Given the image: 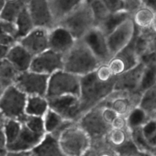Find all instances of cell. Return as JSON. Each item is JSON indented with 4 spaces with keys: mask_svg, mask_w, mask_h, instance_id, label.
Segmentation results:
<instances>
[{
    "mask_svg": "<svg viewBox=\"0 0 156 156\" xmlns=\"http://www.w3.org/2000/svg\"><path fill=\"white\" fill-rule=\"evenodd\" d=\"M152 117H154V118L156 119V110H155V112H154V114H152Z\"/></svg>",
    "mask_w": 156,
    "mask_h": 156,
    "instance_id": "obj_49",
    "label": "cell"
},
{
    "mask_svg": "<svg viewBox=\"0 0 156 156\" xmlns=\"http://www.w3.org/2000/svg\"><path fill=\"white\" fill-rule=\"evenodd\" d=\"M155 16V12L149 7L143 5L133 14L132 18L137 27L140 28H147L151 27Z\"/></svg>",
    "mask_w": 156,
    "mask_h": 156,
    "instance_id": "obj_29",
    "label": "cell"
},
{
    "mask_svg": "<svg viewBox=\"0 0 156 156\" xmlns=\"http://www.w3.org/2000/svg\"><path fill=\"white\" fill-rule=\"evenodd\" d=\"M132 17L133 14L126 10L114 12V13H111L103 23L96 27H98L108 36L113 30H115L117 27L123 24L125 21Z\"/></svg>",
    "mask_w": 156,
    "mask_h": 156,
    "instance_id": "obj_25",
    "label": "cell"
},
{
    "mask_svg": "<svg viewBox=\"0 0 156 156\" xmlns=\"http://www.w3.org/2000/svg\"><path fill=\"white\" fill-rule=\"evenodd\" d=\"M50 76L27 70L19 74L15 85L27 96L47 95Z\"/></svg>",
    "mask_w": 156,
    "mask_h": 156,
    "instance_id": "obj_8",
    "label": "cell"
},
{
    "mask_svg": "<svg viewBox=\"0 0 156 156\" xmlns=\"http://www.w3.org/2000/svg\"><path fill=\"white\" fill-rule=\"evenodd\" d=\"M136 31V25L133 18H130L107 36L108 47L112 56H115L131 42Z\"/></svg>",
    "mask_w": 156,
    "mask_h": 156,
    "instance_id": "obj_11",
    "label": "cell"
},
{
    "mask_svg": "<svg viewBox=\"0 0 156 156\" xmlns=\"http://www.w3.org/2000/svg\"><path fill=\"white\" fill-rule=\"evenodd\" d=\"M49 108V101L45 96L31 95L27 98L25 110L27 115L44 117Z\"/></svg>",
    "mask_w": 156,
    "mask_h": 156,
    "instance_id": "obj_24",
    "label": "cell"
},
{
    "mask_svg": "<svg viewBox=\"0 0 156 156\" xmlns=\"http://www.w3.org/2000/svg\"><path fill=\"white\" fill-rule=\"evenodd\" d=\"M34 56L19 42L11 47L5 59L12 62L21 73L30 70ZM5 59V58H4Z\"/></svg>",
    "mask_w": 156,
    "mask_h": 156,
    "instance_id": "obj_19",
    "label": "cell"
},
{
    "mask_svg": "<svg viewBox=\"0 0 156 156\" xmlns=\"http://www.w3.org/2000/svg\"><path fill=\"white\" fill-rule=\"evenodd\" d=\"M139 106L152 117L156 110V83L142 94Z\"/></svg>",
    "mask_w": 156,
    "mask_h": 156,
    "instance_id": "obj_32",
    "label": "cell"
},
{
    "mask_svg": "<svg viewBox=\"0 0 156 156\" xmlns=\"http://www.w3.org/2000/svg\"><path fill=\"white\" fill-rule=\"evenodd\" d=\"M49 33L50 29L35 27L28 34L19 40L18 42L35 56L50 49Z\"/></svg>",
    "mask_w": 156,
    "mask_h": 156,
    "instance_id": "obj_14",
    "label": "cell"
},
{
    "mask_svg": "<svg viewBox=\"0 0 156 156\" xmlns=\"http://www.w3.org/2000/svg\"><path fill=\"white\" fill-rule=\"evenodd\" d=\"M111 126L114 129H128L127 118L126 117L118 114L111 123Z\"/></svg>",
    "mask_w": 156,
    "mask_h": 156,
    "instance_id": "obj_42",
    "label": "cell"
},
{
    "mask_svg": "<svg viewBox=\"0 0 156 156\" xmlns=\"http://www.w3.org/2000/svg\"><path fill=\"white\" fill-rule=\"evenodd\" d=\"M143 4L152 9L156 14V0H145Z\"/></svg>",
    "mask_w": 156,
    "mask_h": 156,
    "instance_id": "obj_45",
    "label": "cell"
},
{
    "mask_svg": "<svg viewBox=\"0 0 156 156\" xmlns=\"http://www.w3.org/2000/svg\"><path fill=\"white\" fill-rule=\"evenodd\" d=\"M61 69H63V55L51 49L35 56L30 67L31 71L48 76Z\"/></svg>",
    "mask_w": 156,
    "mask_h": 156,
    "instance_id": "obj_12",
    "label": "cell"
},
{
    "mask_svg": "<svg viewBox=\"0 0 156 156\" xmlns=\"http://www.w3.org/2000/svg\"><path fill=\"white\" fill-rule=\"evenodd\" d=\"M11 47H9V46H5V45H1V59H4V58L6 57L8 53L10 50Z\"/></svg>",
    "mask_w": 156,
    "mask_h": 156,
    "instance_id": "obj_46",
    "label": "cell"
},
{
    "mask_svg": "<svg viewBox=\"0 0 156 156\" xmlns=\"http://www.w3.org/2000/svg\"><path fill=\"white\" fill-rule=\"evenodd\" d=\"M1 31L4 33L9 34L12 35L17 38V34H18V27L15 22L12 21H5V20H1ZM18 40V39H17Z\"/></svg>",
    "mask_w": 156,
    "mask_h": 156,
    "instance_id": "obj_40",
    "label": "cell"
},
{
    "mask_svg": "<svg viewBox=\"0 0 156 156\" xmlns=\"http://www.w3.org/2000/svg\"><path fill=\"white\" fill-rule=\"evenodd\" d=\"M1 129L4 130L7 140V147L16 141L22 129V122L9 119L1 114Z\"/></svg>",
    "mask_w": 156,
    "mask_h": 156,
    "instance_id": "obj_26",
    "label": "cell"
},
{
    "mask_svg": "<svg viewBox=\"0 0 156 156\" xmlns=\"http://www.w3.org/2000/svg\"><path fill=\"white\" fill-rule=\"evenodd\" d=\"M156 83V66H146L140 82L138 93L143 94V93Z\"/></svg>",
    "mask_w": 156,
    "mask_h": 156,
    "instance_id": "obj_35",
    "label": "cell"
},
{
    "mask_svg": "<svg viewBox=\"0 0 156 156\" xmlns=\"http://www.w3.org/2000/svg\"><path fill=\"white\" fill-rule=\"evenodd\" d=\"M102 111L103 104L101 103L82 114L77 121L79 126L88 134L91 143L106 140L107 135L112 129L111 125L104 118Z\"/></svg>",
    "mask_w": 156,
    "mask_h": 156,
    "instance_id": "obj_6",
    "label": "cell"
},
{
    "mask_svg": "<svg viewBox=\"0 0 156 156\" xmlns=\"http://www.w3.org/2000/svg\"><path fill=\"white\" fill-rule=\"evenodd\" d=\"M21 72L7 59H1L0 65V87L1 92L11 85H15Z\"/></svg>",
    "mask_w": 156,
    "mask_h": 156,
    "instance_id": "obj_23",
    "label": "cell"
},
{
    "mask_svg": "<svg viewBox=\"0 0 156 156\" xmlns=\"http://www.w3.org/2000/svg\"><path fill=\"white\" fill-rule=\"evenodd\" d=\"M117 76L108 82L101 81L95 71L81 76V110L82 115L102 103L115 89ZM82 117V116H81Z\"/></svg>",
    "mask_w": 156,
    "mask_h": 156,
    "instance_id": "obj_1",
    "label": "cell"
},
{
    "mask_svg": "<svg viewBox=\"0 0 156 156\" xmlns=\"http://www.w3.org/2000/svg\"><path fill=\"white\" fill-rule=\"evenodd\" d=\"M56 25H61L69 30L76 40L83 38L90 30L95 27L94 14L90 3L84 1Z\"/></svg>",
    "mask_w": 156,
    "mask_h": 156,
    "instance_id": "obj_3",
    "label": "cell"
},
{
    "mask_svg": "<svg viewBox=\"0 0 156 156\" xmlns=\"http://www.w3.org/2000/svg\"><path fill=\"white\" fill-rule=\"evenodd\" d=\"M90 5L94 14L95 26L100 25L111 14L103 0H93Z\"/></svg>",
    "mask_w": 156,
    "mask_h": 156,
    "instance_id": "obj_33",
    "label": "cell"
},
{
    "mask_svg": "<svg viewBox=\"0 0 156 156\" xmlns=\"http://www.w3.org/2000/svg\"><path fill=\"white\" fill-rule=\"evenodd\" d=\"M97 77L103 82H108L115 77L108 63H101L95 70Z\"/></svg>",
    "mask_w": 156,
    "mask_h": 156,
    "instance_id": "obj_38",
    "label": "cell"
},
{
    "mask_svg": "<svg viewBox=\"0 0 156 156\" xmlns=\"http://www.w3.org/2000/svg\"><path fill=\"white\" fill-rule=\"evenodd\" d=\"M15 23H16L17 27H18L17 39L18 41L27 34H28L35 27L34 22L33 18L30 15L27 5L21 11L16 21H15Z\"/></svg>",
    "mask_w": 156,
    "mask_h": 156,
    "instance_id": "obj_27",
    "label": "cell"
},
{
    "mask_svg": "<svg viewBox=\"0 0 156 156\" xmlns=\"http://www.w3.org/2000/svg\"><path fill=\"white\" fill-rule=\"evenodd\" d=\"M111 13L126 10L124 0H103Z\"/></svg>",
    "mask_w": 156,
    "mask_h": 156,
    "instance_id": "obj_41",
    "label": "cell"
},
{
    "mask_svg": "<svg viewBox=\"0 0 156 156\" xmlns=\"http://www.w3.org/2000/svg\"><path fill=\"white\" fill-rule=\"evenodd\" d=\"M130 138V130L129 129H112L107 135V142L112 148L116 149L124 144Z\"/></svg>",
    "mask_w": 156,
    "mask_h": 156,
    "instance_id": "obj_31",
    "label": "cell"
},
{
    "mask_svg": "<svg viewBox=\"0 0 156 156\" xmlns=\"http://www.w3.org/2000/svg\"><path fill=\"white\" fill-rule=\"evenodd\" d=\"M46 133H39L30 129L24 123H22V129L15 143L8 146L9 152L32 151L37 146Z\"/></svg>",
    "mask_w": 156,
    "mask_h": 156,
    "instance_id": "obj_18",
    "label": "cell"
},
{
    "mask_svg": "<svg viewBox=\"0 0 156 156\" xmlns=\"http://www.w3.org/2000/svg\"><path fill=\"white\" fill-rule=\"evenodd\" d=\"M117 155H144L140 149H139L138 146L136 145V143L133 141L130 138L122 146L114 149Z\"/></svg>",
    "mask_w": 156,
    "mask_h": 156,
    "instance_id": "obj_36",
    "label": "cell"
},
{
    "mask_svg": "<svg viewBox=\"0 0 156 156\" xmlns=\"http://www.w3.org/2000/svg\"><path fill=\"white\" fill-rule=\"evenodd\" d=\"M27 5L35 27L52 29L55 26L48 0H27Z\"/></svg>",
    "mask_w": 156,
    "mask_h": 156,
    "instance_id": "obj_16",
    "label": "cell"
},
{
    "mask_svg": "<svg viewBox=\"0 0 156 156\" xmlns=\"http://www.w3.org/2000/svg\"><path fill=\"white\" fill-rule=\"evenodd\" d=\"M150 27H151V29H152V30L156 34V14H155V18H154V19H153V21H152V24H151Z\"/></svg>",
    "mask_w": 156,
    "mask_h": 156,
    "instance_id": "obj_48",
    "label": "cell"
},
{
    "mask_svg": "<svg viewBox=\"0 0 156 156\" xmlns=\"http://www.w3.org/2000/svg\"><path fill=\"white\" fill-rule=\"evenodd\" d=\"M6 1H8V2H12V1H15V0H6Z\"/></svg>",
    "mask_w": 156,
    "mask_h": 156,
    "instance_id": "obj_51",
    "label": "cell"
},
{
    "mask_svg": "<svg viewBox=\"0 0 156 156\" xmlns=\"http://www.w3.org/2000/svg\"><path fill=\"white\" fill-rule=\"evenodd\" d=\"M81 76L67 72L58 70L50 76L47 98L66 94L80 96Z\"/></svg>",
    "mask_w": 156,
    "mask_h": 156,
    "instance_id": "obj_7",
    "label": "cell"
},
{
    "mask_svg": "<svg viewBox=\"0 0 156 156\" xmlns=\"http://www.w3.org/2000/svg\"><path fill=\"white\" fill-rule=\"evenodd\" d=\"M130 136L133 141L136 143L140 151L143 152L145 155H151L153 152V148L149 144L147 139L143 134L141 127L136 128L130 130Z\"/></svg>",
    "mask_w": 156,
    "mask_h": 156,
    "instance_id": "obj_34",
    "label": "cell"
},
{
    "mask_svg": "<svg viewBox=\"0 0 156 156\" xmlns=\"http://www.w3.org/2000/svg\"><path fill=\"white\" fill-rule=\"evenodd\" d=\"M154 152H156V148H155V149H154V150H153V152H152V154L154 153Z\"/></svg>",
    "mask_w": 156,
    "mask_h": 156,
    "instance_id": "obj_50",
    "label": "cell"
},
{
    "mask_svg": "<svg viewBox=\"0 0 156 156\" xmlns=\"http://www.w3.org/2000/svg\"><path fill=\"white\" fill-rule=\"evenodd\" d=\"M26 5H27V0L7 1L5 5L0 10L1 20L15 22L19 13Z\"/></svg>",
    "mask_w": 156,
    "mask_h": 156,
    "instance_id": "obj_28",
    "label": "cell"
},
{
    "mask_svg": "<svg viewBox=\"0 0 156 156\" xmlns=\"http://www.w3.org/2000/svg\"><path fill=\"white\" fill-rule=\"evenodd\" d=\"M44 120L46 133H53L57 136L64 129L76 123L75 121L66 120L51 108H49L44 116Z\"/></svg>",
    "mask_w": 156,
    "mask_h": 156,
    "instance_id": "obj_21",
    "label": "cell"
},
{
    "mask_svg": "<svg viewBox=\"0 0 156 156\" xmlns=\"http://www.w3.org/2000/svg\"><path fill=\"white\" fill-rule=\"evenodd\" d=\"M148 142H149V144L150 145V146L152 148H153V150L155 148H156V133L151 137L150 139L148 140Z\"/></svg>",
    "mask_w": 156,
    "mask_h": 156,
    "instance_id": "obj_47",
    "label": "cell"
},
{
    "mask_svg": "<svg viewBox=\"0 0 156 156\" xmlns=\"http://www.w3.org/2000/svg\"><path fill=\"white\" fill-rule=\"evenodd\" d=\"M82 40L88 46L102 63H108L112 59L113 56L108 47L107 35L98 27L95 26L93 27Z\"/></svg>",
    "mask_w": 156,
    "mask_h": 156,
    "instance_id": "obj_13",
    "label": "cell"
},
{
    "mask_svg": "<svg viewBox=\"0 0 156 156\" xmlns=\"http://www.w3.org/2000/svg\"><path fill=\"white\" fill-rule=\"evenodd\" d=\"M145 68L146 66L143 62H140L135 67L117 76L114 91L138 93Z\"/></svg>",
    "mask_w": 156,
    "mask_h": 156,
    "instance_id": "obj_17",
    "label": "cell"
},
{
    "mask_svg": "<svg viewBox=\"0 0 156 156\" xmlns=\"http://www.w3.org/2000/svg\"><path fill=\"white\" fill-rule=\"evenodd\" d=\"M142 130L143 134L147 139H150L152 136L156 133V119L154 117H151L143 126H142Z\"/></svg>",
    "mask_w": 156,
    "mask_h": 156,
    "instance_id": "obj_39",
    "label": "cell"
},
{
    "mask_svg": "<svg viewBox=\"0 0 156 156\" xmlns=\"http://www.w3.org/2000/svg\"><path fill=\"white\" fill-rule=\"evenodd\" d=\"M151 117H151L145 110L140 108V106L136 107L126 117L128 123V129L129 130H132V129H136V128L141 127Z\"/></svg>",
    "mask_w": 156,
    "mask_h": 156,
    "instance_id": "obj_30",
    "label": "cell"
},
{
    "mask_svg": "<svg viewBox=\"0 0 156 156\" xmlns=\"http://www.w3.org/2000/svg\"><path fill=\"white\" fill-rule=\"evenodd\" d=\"M28 96L15 85H11L1 92L0 109L1 114L9 119H15L21 122L25 120Z\"/></svg>",
    "mask_w": 156,
    "mask_h": 156,
    "instance_id": "obj_5",
    "label": "cell"
},
{
    "mask_svg": "<svg viewBox=\"0 0 156 156\" xmlns=\"http://www.w3.org/2000/svg\"><path fill=\"white\" fill-rule=\"evenodd\" d=\"M142 94L136 92L114 91L105 101V106L112 108L119 115L127 117L129 113L140 105Z\"/></svg>",
    "mask_w": 156,
    "mask_h": 156,
    "instance_id": "obj_10",
    "label": "cell"
},
{
    "mask_svg": "<svg viewBox=\"0 0 156 156\" xmlns=\"http://www.w3.org/2000/svg\"><path fill=\"white\" fill-rule=\"evenodd\" d=\"M48 101L50 108L66 120L77 122L82 116L81 101L79 96L66 94L49 98Z\"/></svg>",
    "mask_w": 156,
    "mask_h": 156,
    "instance_id": "obj_9",
    "label": "cell"
},
{
    "mask_svg": "<svg viewBox=\"0 0 156 156\" xmlns=\"http://www.w3.org/2000/svg\"><path fill=\"white\" fill-rule=\"evenodd\" d=\"M18 42V41L17 40V38L15 37L1 31V40H0L1 45L13 47V46L15 45V44H17Z\"/></svg>",
    "mask_w": 156,
    "mask_h": 156,
    "instance_id": "obj_44",
    "label": "cell"
},
{
    "mask_svg": "<svg viewBox=\"0 0 156 156\" xmlns=\"http://www.w3.org/2000/svg\"><path fill=\"white\" fill-rule=\"evenodd\" d=\"M23 123H25L30 129L34 132L39 133H46L44 117L27 115L25 120Z\"/></svg>",
    "mask_w": 156,
    "mask_h": 156,
    "instance_id": "obj_37",
    "label": "cell"
},
{
    "mask_svg": "<svg viewBox=\"0 0 156 156\" xmlns=\"http://www.w3.org/2000/svg\"><path fill=\"white\" fill-rule=\"evenodd\" d=\"M33 155H64L59 144V136L46 133L41 143L32 149Z\"/></svg>",
    "mask_w": 156,
    "mask_h": 156,
    "instance_id": "obj_22",
    "label": "cell"
},
{
    "mask_svg": "<svg viewBox=\"0 0 156 156\" xmlns=\"http://www.w3.org/2000/svg\"><path fill=\"white\" fill-rule=\"evenodd\" d=\"M85 0H48L54 24L56 25Z\"/></svg>",
    "mask_w": 156,
    "mask_h": 156,
    "instance_id": "obj_20",
    "label": "cell"
},
{
    "mask_svg": "<svg viewBox=\"0 0 156 156\" xmlns=\"http://www.w3.org/2000/svg\"><path fill=\"white\" fill-rule=\"evenodd\" d=\"M102 104H103V102H102ZM102 114H103V117L104 118H105V120L111 125L113 120H114V118L118 115L114 110H113L112 108H109V107L105 106L104 104H103V111H102Z\"/></svg>",
    "mask_w": 156,
    "mask_h": 156,
    "instance_id": "obj_43",
    "label": "cell"
},
{
    "mask_svg": "<svg viewBox=\"0 0 156 156\" xmlns=\"http://www.w3.org/2000/svg\"><path fill=\"white\" fill-rule=\"evenodd\" d=\"M77 40L67 30L61 25H56L50 30L49 44L50 49L65 55L75 45Z\"/></svg>",
    "mask_w": 156,
    "mask_h": 156,
    "instance_id": "obj_15",
    "label": "cell"
},
{
    "mask_svg": "<svg viewBox=\"0 0 156 156\" xmlns=\"http://www.w3.org/2000/svg\"><path fill=\"white\" fill-rule=\"evenodd\" d=\"M59 140L64 155H86L91 146L90 136L77 122L64 129L59 134Z\"/></svg>",
    "mask_w": 156,
    "mask_h": 156,
    "instance_id": "obj_4",
    "label": "cell"
},
{
    "mask_svg": "<svg viewBox=\"0 0 156 156\" xmlns=\"http://www.w3.org/2000/svg\"><path fill=\"white\" fill-rule=\"evenodd\" d=\"M101 63L82 39L77 40L71 50L63 56V69L79 76L94 72Z\"/></svg>",
    "mask_w": 156,
    "mask_h": 156,
    "instance_id": "obj_2",
    "label": "cell"
}]
</instances>
